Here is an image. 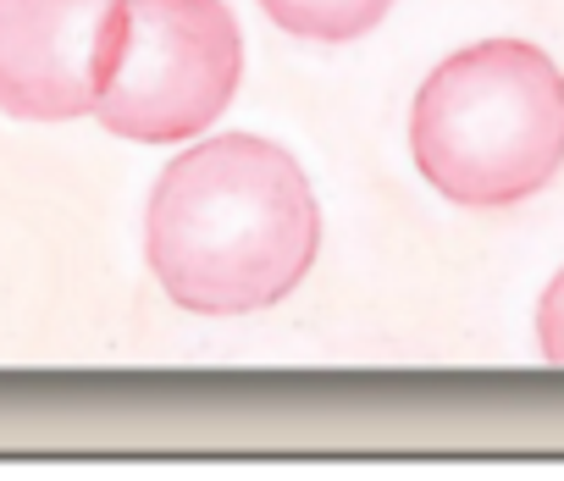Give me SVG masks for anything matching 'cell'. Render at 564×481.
I'll use <instances>...</instances> for the list:
<instances>
[{"instance_id": "1", "label": "cell", "mask_w": 564, "mask_h": 481, "mask_svg": "<svg viewBox=\"0 0 564 481\" xmlns=\"http://www.w3.org/2000/svg\"><path fill=\"white\" fill-rule=\"evenodd\" d=\"M150 272L199 316H243L289 299L322 250L305 166L254 133H221L177 155L144 216Z\"/></svg>"}, {"instance_id": "2", "label": "cell", "mask_w": 564, "mask_h": 481, "mask_svg": "<svg viewBox=\"0 0 564 481\" xmlns=\"http://www.w3.org/2000/svg\"><path fill=\"white\" fill-rule=\"evenodd\" d=\"M410 150L443 199L509 210L564 166V73L525 40H481L421 84Z\"/></svg>"}, {"instance_id": "3", "label": "cell", "mask_w": 564, "mask_h": 481, "mask_svg": "<svg viewBox=\"0 0 564 481\" xmlns=\"http://www.w3.org/2000/svg\"><path fill=\"white\" fill-rule=\"evenodd\" d=\"M243 40L227 0H122L95 122L117 139L177 144L238 95Z\"/></svg>"}, {"instance_id": "4", "label": "cell", "mask_w": 564, "mask_h": 481, "mask_svg": "<svg viewBox=\"0 0 564 481\" xmlns=\"http://www.w3.org/2000/svg\"><path fill=\"white\" fill-rule=\"evenodd\" d=\"M122 0H0V111L73 122L95 111Z\"/></svg>"}, {"instance_id": "5", "label": "cell", "mask_w": 564, "mask_h": 481, "mask_svg": "<svg viewBox=\"0 0 564 481\" xmlns=\"http://www.w3.org/2000/svg\"><path fill=\"white\" fill-rule=\"evenodd\" d=\"M393 0H260V12L294 40H322V45H344L371 34L388 18Z\"/></svg>"}, {"instance_id": "6", "label": "cell", "mask_w": 564, "mask_h": 481, "mask_svg": "<svg viewBox=\"0 0 564 481\" xmlns=\"http://www.w3.org/2000/svg\"><path fill=\"white\" fill-rule=\"evenodd\" d=\"M536 343H542V360L564 371V272L547 283V294L536 305Z\"/></svg>"}]
</instances>
